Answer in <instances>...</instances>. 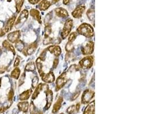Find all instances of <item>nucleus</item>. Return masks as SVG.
Here are the masks:
<instances>
[{
    "mask_svg": "<svg viewBox=\"0 0 152 114\" xmlns=\"http://www.w3.org/2000/svg\"><path fill=\"white\" fill-rule=\"evenodd\" d=\"M37 46H38L37 43L36 42H33V43H31L30 45H29L26 49H24L22 50V52L25 56L30 55L33 54L35 51V50L37 48Z\"/></svg>",
    "mask_w": 152,
    "mask_h": 114,
    "instance_id": "12",
    "label": "nucleus"
},
{
    "mask_svg": "<svg viewBox=\"0 0 152 114\" xmlns=\"http://www.w3.org/2000/svg\"><path fill=\"white\" fill-rule=\"evenodd\" d=\"M59 1V0H52V2L53 3H55L58 2Z\"/></svg>",
    "mask_w": 152,
    "mask_h": 114,
    "instance_id": "45",
    "label": "nucleus"
},
{
    "mask_svg": "<svg viewBox=\"0 0 152 114\" xmlns=\"http://www.w3.org/2000/svg\"><path fill=\"white\" fill-rule=\"evenodd\" d=\"M15 2V8L17 13H19L23 5L24 0H14Z\"/></svg>",
    "mask_w": 152,
    "mask_h": 114,
    "instance_id": "26",
    "label": "nucleus"
},
{
    "mask_svg": "<svg viewBox=\"0 0 152 114\" xmlns=\"http://www.w3.org/2000/svg\"><path fill=\"white\" fill-rule=\"evenodd\" d=\"M94 63V58L92 56H88L83 58L79 62V66L83 69H90Z\"/></svg>",
    "mask_w": 152,
    "mask_h": 114,
    "instance_id": "3",
    "label": "nucleus"
},
{
    "mask_svg": "<svg viewBox=\"0 0 152 114\" xmlns=\"http://www.w3.org/2000/svg\"><path fill=\"white\" fill-rule=\"evenodd\" d=\"M82 54L84 55H90L93 53L94 50V43L92 41L87 42L82 47Z\"/></svg>",
    "mask_w": 152,
    "mask_h": 114,
    "instance_id": "8",
    "label": "nucleus"
},
{
    "mask_svg": "<svg viewBox=\"0 0 152 114\" xmlns=\"http://www.w3.org/2000/svg\"><path fill=\"white\" fill-rule=\"evenodd\" d=\"M43 89H45L46 90H48V86L46 84H42L40 83L39 84L37 87L36 89L35 90L33 95H32V99H35L37 98L38 95L40 94V91H42Z\"/></svg>",
    "mask_w": 152,
    "mask_h": 114,
    "instance_id": "13",
    "label": "nucleus"
},
{
    "mask_svg": "<svg viewBox=\"0 0 152 114\" xmlns=\"http://www.w3.org/2000/svg\"><path fill=\"white\" fill-rule=\"evenodd\" d=\"M94 95H95V93L94 91L90 89H87L84 91L82 95L81 99L82 103L83 104L89 103L91 100L94 97Z\"/></svg>",
    "mask_w": 152,
    "mask_h": 114,
    "instance_id": "6",
    "label": "nucleus"
},
{
    "mask_svg": "<svg viewBox=\"0 0 152 114\" xmlns=\"http://www.w3.org/2000/svg\"><path fill=\"white\" fill-rule=\"evenodd\" d=\"M77 33L87 38H91L94 35V28L87 23L80 25L77 29Z\"/></svg>",
    "mask_w": 152,
    "mask_h": 114,
    "instance_id": "1",
    "label": "nucleus"
},
{
    "mask_svg": "<svg viewBox=\"0 0 152 114\" xmlns=\"http://www.w3.org/2000/svg\"><path fill=\"white\" fill-rule=\"evenodd\" d=\"M15 19H16V16L14 15L13 17H11L7 22L6 25L3 27V28L0 31V37H2L3 35H5V34L7 32H9V31H10L13 27L14 25L15 22Z\"/></svg>",
    "mask_w": 152,
    "mask_h": 114,
    "instance_id": "4",
    "label": "nucleus"
},
{
    "mask_svg": "<svg viewBox=\"0 0 152 114\" xmlns=\"http://www.w3.org/2000/svg\"><path fill=\"white\" fill-rule=\"evenodd\" d=\"M78 36V33L77 32H73L69 35L68 42H73L75 39Z\"/></svg>",
    "mask_w": 152,
    "mask_h": 114,
    "instance_id": "33",
    "label": "nucleus"
},
{
    "mask_svg": "<svg viewBox=\"0 0 152 114\" xmlns=\"http://www.w3.org/2000/svg\"><path fill=\"white\" fill-rule=\"evenodd\" d=\"M42 59L39 57L37 61H36V64H37V69L38 70V72L39 73V74L40 75L41 74H42L43 72L42 71V68H43V65H42Z\"/></svg>",
    "mask_w": 152,
    "mask_h": 114,
    "instance_id": "28",
    "label": "nucleus"
},
{
    "mask_svg": "<svg viewBox=\"0 0 152 114\" xmlns=\"http://www.w3.org/2000/svg\"><path fill=\"white\" fill-rule=\"evenodd\" d=\"M30 114H43L42 112L39 111L31 102L30 105Z\"/></svg>",
    "mask_w": 152,
    "mask_h": 114,
    "instance_id": "25",
    "label": "nucleus"
},
{
    "mask_svg": "<svg viewBox=\"0 0 152 114\" xmlns=\"http://www.w3.org/2000/svg\"><path fill=\"white\" fill-rule=\"evenodd\" d=\"M66 51L67 53H71L72 51L74 50V46L72 43V42H68L67 43L66 45V48H65Z\"/></svg>",
    "mask_w": 152,
    "mask_h": 114,
    "instance_id": "31",
    "label": "nucleus"
},
{
    "mask_svg": "<svg viewBox=\"0 0 152 114\" xmlns=\"http://www.w3.org/2000/svg\"><path fill=\"white\" fill-rule=\"evenodd\" d=\"M30 15L34 18V19H35V20H37L38 22H39V23H42L41 21V16L40 15V13L39 11L35 9H32L30 11Z\"/></svg>",
    "mask_w": 152,
    "mask_h": 114,
    "instance_id": "20",
    "label": "nucleus"
},
{
    "mask_svg": "<svg viewBox=\"0 0 152 114\" xmlns=\"http://www.w3.org/2000/svg\"><path fill=\"white\" fill-rule=\"evenodd\" d=\"M70 1H71V0H63V4H64V5H68V4L70 3Z\"/></svg>",
    "mask_w": 152,
    "mask_h": 114,
    "instance_id": "44",
    "label": "nucleus"
},
{
    "mask_svg": "<svg viewBox=\"0 0 152 114\" xmlns=\"http://www.w3.org/2000/svg\"><path fill=\"white\" fill-rule=\"evenodd\" d=\"M83 114H95V101L87 105L84 110Z\"/></svg>",
    "mask_w": 152,
    "mask_h": 114,
    "instance_id": "19",
    "label": "nucleus"
},
{
    "mask_svg": "<svg viewBox=\"0 0 152 114\" xmlns=\"http://www.w3.org/2000/svg\"><path fill=\"white\" fill-rule=\"evenodd\" d=\"M86 10V6L83 5L77 6L72 12V16L75 18H79L82 17L84 11Z\"/></svg>",
    "mask_w": 152,
    "mask_h": 114,
    "instance_id": "11",
    "label": "nucleus"
},
{
    "mask_svg": "<svg viewBox=\"0 0 152 114\" xmlns=\"http://www.w3.org/2000/svg\"><path fill=\"white\" fill-rule=\"evenodd\" d=\"M80 103H77L76 105L75 106V110L77 112H78L79 111V109H80Z\"/></svg>",
    "mask_w": 152,
    "mask_h": 114,
    "instance_id": "43",
    "label": "nucleus"
},
{
    "mask_svg": "<svg viewBox=\"0 0 152 114\" xmlns=\"http://www.w3.org/2000/svg\"><path fill=\"white\" fill-rule=\"evenodd\" d=\"M38 82H39V78L38 77L35 76L32 81V88L33 89H35L38 86Z\"/></svg>",
    "mask_w": 152,
    "mask_h": 114,
    "instance_id": "35",
    "label": "nucleus"
},
{
    "mask_svg": "<svg viewBox=\"0 0 152 114\" xmlns=\"http://www.w3.org/2000/svg\"><path fill=\"white\" fill-rule=\"evenodd\" d=\"M63 114V113H62V114Z\"/></svg>",
    "mask_w": 152,
    "mask_h": 114,
    "instance_id": "47",
    "label": "nucleus"
},
{
    "mask_svg": "<svg viewBox=\"0 0 152 114\" xmlns=\"http://www.w3.org/2000/svg\"><path fill=\"white\" fill-rule=\"evenodd\" d=\"M29 2L33 4V5H35V4H37V3H38L40 0H28Z\"/></svg>",
    "mask_w": 152,
    "mask_h": 114,
    "instance_id": "42",
    "label": "nucleus"
},
{
    "mask_svg": "<svg viewBox=\"0 0 152 114\" xmlns=\"http://www.w3.org/2000/svg\"><path fill=\"white\" fill-rule=\"evenodd\" d=\"M2 46L3 47V48H5V49L7 50L8 51H11L14 55H15V48L14 47V46L11 45V43H10V42H9L7 40H5L3 42H2Z\"/></svg>",
    "mask_w": 152,
    "mask_h": 114,
    "instance_id": "22",
    "label": "nucleus"
},
{
    "mask_svg": "<svg viewBox=\"0 0 152 114\" xmlns=\"http://www.w3.org/2000/svg\"><path fill=\"white\" fill-rule=\"evenodd\" d=\"M70 70L71 72H72V71H77V70H79V67H78L77 65H72V66L70 67Z\"/></svg>",
    "mask_w": 152,
    "mask_h": 114,
    "instance_id": "38",
    "label": "nucleus"
},
{
    "mask_svg": "<svg viewBox=\"0 0 152 114\" xmlns=\"http://www.w3.org/2000/svg\"><path fill=\"white\" fill-rule=\"evenodd\" d=\"M67 82V73H64L62 75H60L56 79L55 91H58L59 90H60L66 85Z\"/></svg>",
    "mask_w": 152,
    "mask_h": 114,
    "instance_id": "7",
    "label": "nucleus"
},
{
    "mask_svg": "<svg viewBox=\"0 0 152 114\" xmlns=\"http://www.w3.org/2000/svg\"><path fill=\"white\" fill-rule=\"evenodd\" d=\"M25 73H23L22 75H21L20 79H19V86H21L23 83H24V81H25Z\"/></svg>",
    "mask_w": 152,
    "mask_h": 114,
    "instance_id": "37",
    "label": "nucleus"
},
{
    "mask_svg": "<svg viewBox=\"0 0 152 114\" xmlns=\"http://www.w3.org/2000/svg\"><path fill=\"white\" fill-rule=\"evenodd\" d=\"M87 15L88 16V18H89V19L90 21H93L94 20L95 18V11L94 10L90 9L89 10H88L87 13Z\"/></svg>",
    "mask_w": 152,
    "mask_h": 114,
    "instance_id": "30",
    "label": "nucleus"
},
{
    "mask_svg": "<svg viewBox=\"0 0 152 114\" xmlns=\"http://www.w3.org/2000/svg\"><path fill=\"white\" fill-rule=\"evenodd\" d=\"M45 93L46 94V101H47V103L45 106V109L46 110H48L51 107V105L53 101V93L51 90H47L45 91Z\"/></svg>",
    "mask_w": 152,
    "mask_h": 114,
    "instance_id": "14",
    "label": "nucleus"
},
{
    "mask_svg": "<svg viewBox=\"0 0 152 114\" xmlns=\"http://www.w3.org/2000/svg\"><path fill=\"white\" fill-rule=\"evenodd\" d=\"M42 78V79L43 82L48 83H52L55 81V76L52 71H50L49 73L45 74L43 73L40 75Z\"/></svg>",
    "mask_w": 152,
    "mask_h": 114,
    "instance_id": "10",
    "label": "nucleus"
},
{
    "mask_svg": "<svg viewBox=\"0 0 152 114\" xmlns=\"http://www.w3.org/2000/svg\"><path fill=\"white\" fill-rule=\"evenodd\" d=\"M51 6V3L47 0H42L38 5V8L41 11L46 10Z\"/></svg>",
    "mask_w": 152,
    "mask_h": 114,
    "instance_id": "21",
    "label": "nucleus"
},
{
    "mask_svg": "<svg viewBox=\"0 0 152 114\" xmlns=\"http://www.w3.org/2000/svg\"><path fill=\"white\" fill-rule=\"evenodd\" d=\"M20 73H21V70L18 67H15L11 73L10 76L11 78L17 80L18 79L19 75H20Z\"/></svg>",
    "mask_w": 152,
    "mask_h": 114,
    "instance_id": "24",
    "label": "nucleus"
},
{
    "mask_svg": "<svg viewBox=\"0 0 152 114\" xmlns=\"http://www.w3.org/2000/svg\"><path fill=\"white\" fill-rule=\"evenodd\" d=\"M47 50H48L51 54H54L55 57H58L60 55L62 50L60 47L59 46L56 45H53L50 46L48 47H47Z\"/></svg>",
    "mask_w": 152,
    "mask_h": 114,
    "instance_id": "15",
    "label": "nucleus"
},
{
    "mask_svg": "<svg viewBox=\"0 0 152 114\" xmlns=\"http://www.w3.org/2000/svg\"><path fill=\"white\" fill-rule=\"evenodd\" d=\"M14 92L13 89H11L8 93V95H7V99L9 102H10V103H11L13 99V97H14Z\"/></svg>",
    "mask_w": 152,
    "mask_h": 114,
    "instance_id": "34",
    "label": "nucleus"
},
{
    "mask_svg": "<svg viewBox=\"0 0 152 114\" xmlns=\"http://www.w3.org/2000/svg\"><path fill=\"white\" fill-rule=\"evenodd\" d=\"M75 110V105H72L70 106L67 109V113L68 114H72L74 113Z\"/></svg>",
    "mask_w": 152,
    "mask_h": 114,
    "instance_id": "36",
    "label": "nucleus"
},
{
    "mask_svg": "<svg viewBox=\"0 0 152 114\" xmlns=\"http://www.w3.org/2000/svg\"><path fill=\"white\" fill-rule=\"evenodd\" d=\"M25 70L26 71H34L35 70V66L34 62H31L27 63L25 67Z\"/></svg>",
    "mask_w": 152,
    "mask_h": 114,
    "instance_id": "27",
    "label": "nucleus"
},
{
    "mask_svg": "<svg viewBox=\"0 0 152 114\" xmlns=\"http://www.w3.org/2000/svg\"><path fill=\"white\" fill-rule=\"evenodd\" d=\"M32 93H33L32 89H29V90L25 91L24 92H23L22 94H21L19 95V99L20 101H26V100L29 99V98L30 97Z\"/></svg>",
    "mask_w": 152,
    "mask_h": 114,
    "instance_id": "17",
    "label": "nucleus"
},
{
    "mask_svg": "<svg viewBox=\"0 0 152 114\" xmlns=\"http://www.w3.org/2000/svg\"><path fill=\"white\" fill-rule=\"evenodd\" d=\"M19 63H20V59L18 57L16 58L15 61H14V67H17L19 65Z\"/></svg>",
    "mask_w": 152,
    "mask_h": 114,
    "instance_id": "39",
    "label": "nucleus"
},
{
    "mask_svg": "<svg viewBox=\"0 0 152 114\" xmlns=\"http://www.w3.org/2000/svg\"><path fill=\"white\" fill-rule=\"evenodd\" d=\"M72 26H73L72 19L71 18L68 19L66 21V22L64 25V27L63 28V30H62V31L61 33V37H62V38L63 39H64L66 38H67L68 36V35L70 34V33L71 31Z\"/></svg>",
    "mask_w": 152,
    "mask_h": 114,
    "instance_id": "2",
    "label": "nucleus"
},
{
    "mask_svg": "<svg viewBox=\"0 0 152 114\" xmlns=\"http://www.w3.org/2000/svg\"><path fill=\"white\" fill-rule=\"evenodd\" d=\"M21 37V32L19 30H16L13 32L9 33L7 35V39L9 42L12 43H15L18 41Z\"/></svg>",
    "mask_w": 152,
    "mask_h": 114,
    "instance_id": "9",
    "label": "nucleus"
},
{
    "mask_svg": "<svg viewBox=\"0 0 152 114\" xmlns=\"http://www.w3.org/2000/svg\"><path fill=\"white\" fill-rule=\"evenodd\" d=\"M51 26L50 25L47 24L46 25L45 29H44V31H45V37H49L50 34L51 33Z\"/></svg>",
    "mask_w": 152,
    "mask_h": 114,
    "instance_id": "32",
    "label": "nucleus"
},
{
    "mask_svg": "<svg viewBox=\"0 0 152 114\" xmlns=\"http://www.w3.org/2000/svg\"><path fill=\"white\" fill-rule=\"evenodd\" d=\"M63 98L60 97H59V98L58 99V100L56 101V102H55V103L54 104V106H53V109H52V113L53 114H56L59 110L60 109L61 106H62V104L63 103Z\"/></svg>",
    "mask_w": 152,
    "mask_h": 114,
    "instance_id": "18",
    "label": "nucleus"
},
{
    "mask_svg": "<svg viewBox=\"0 0 152 114\" xmlns=\"http://www.w3.org/2000/svg\"><path fill=\"white\" fill-rule=\"evenodd\" d=\"M7 2H11V0H7Z\"/></svg>",
    "mask_w": 152,
    "mask_h": 114,
    "instance_id": "46",
    "label": "nucleus"
},
{
    "mask_svg": "<svg viewBox=\"0 0 152 114\" xmlns=\"http://www.w3.org/2000/svg\"><path fill=\"white\" fill-rule=\"evenodd\" d=\"M58 63H59V60L58 58H55L54 61V62H53V67L55 69L57 67L58 65Z\"/></svg>",
    "mask_w": 152,
    "mask_h": 114,
    "instance_id": "41",
    "label": "nucleus"
},
{
    "mask_svg": "<svg viewBox=\"0 0 152 114\" xmlns=\"http://www.w3.org/2000/svg\"><path fill=\"white\" fill-rule=\"evenodd\" d=\"M15 47L19 51H22V50L25 49V45L23 42L21 40L18 41L17 42L15 43Z\"/></svg>",
    "mask_w": 152,
    "mask_h": 114,
    "instance_id": "29",
    "label": "nucleus"
},
{
    "mask_svg": "<svg viewBox=\"0 0 152 114\" xmlns=\"http://www.w3.org/2000/svg\"><path fill=\"white\" fill-rule=\"evenodd\" d=\"M55 13L56 16L61 18H64L68 17V11L63 7H57L55 9Z\"/></svg>",
    "mask_w": 152,
    "mask_h": 114,
    "instance_id": "16",
    "label": "nucleus"
},
{
    "mask_svg": "<svg viewBox=\"0 0 152 114\" xmlns=\"http://www.w3.org/2000/svg\"><path fill=\"white\" fill-rule=\"evenodd\" d=\"M80 91H78V92H77V93H75V94H74V95L72 96V97L71 101H74V100L78 98V97L79 96V95H80Z\"/></svg>",
    "mask_w": 152,
    "mask_h": 114,
    "instance_id": "40",
    "label": "nucleus"
},
{
    "mask_svg": "<svg viewBox=\"0 0 152 114\" xmlns=\"http://www.w3.org/2000/svg\"><path fill=\"white\" fill-rule=\"evenodd\" d=\"M28 16H29V11L25 9L23 11H22L19 15L18 16L17 21H15V22L14 23L15 27L17 29L19 27L21 26V25H22L26 21V19L28 18Z\"/></svg>",
    "mask_w": 152,
    "mask_h": 114,
    "instance_id": "5",
    "label": "nucleus"
},
{
    "mask_svg": "<svg viewBox=\"0 0 152 114\" xmlns=\"http://www.w3.org/2000/svg\"><path fill=\"white\" fill-rule=\"evenodd\" d=\"M29 102H22L18 103L17 106L20 111L26 113L29 109Z\"/></svg>",
    "mask_w": 152,
    "mask_h": 114,
    "instance_id": "23",
    "label": "nucleus"
}]
</instances>
